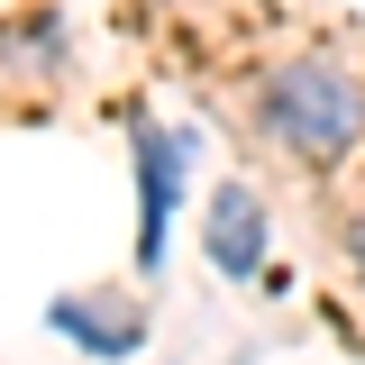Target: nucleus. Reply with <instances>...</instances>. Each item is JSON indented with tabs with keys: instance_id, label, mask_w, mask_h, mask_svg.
<instances>
[{
	"instance_id": "1",
	"label": "nucleus",
	"mask_w": 365,
	"mask_h": 365,
	"mask_svg": "<svg viewBox=\"0 0 365 365\" xmlns=\"http://www.w3.org/2000/svg\"><path fill=\"white\" fill-rule=\"evenodd\" d=\"M256 119H265L302 165H338L347 146L365 137V91L338 73V64H319V55H302V64H274L265 91H256Z\"/></svg>"
},
{
	"instance_id": "2",
	"label": "nucleus",
	"mask_w": 365,
	"mask_h": 365,
	"mask_svg": "<svg viewBox=\"0 0 365 365\" xmlns=\"http://www.w3.org/2000/svg\"><path fill=\"white\" fill-rule=\"evenodd\" d=\"M210 256H220L228 283H247L256 256H265V210H256L247 182H220V192H210Z\"/></svg>"
},
{
	"instance_id": "3",
	"label": "nucleus",
	"mask_w": 365,
	"mask_h": 365,
	"mask_svg": "<svg viewBox=\"0 0 365 365\" xmlns=\"http://www.w3.org/2000/svg\"><path fill=\"white\" fill-rule=\"evenodd\" d=\"M192 155V137H165V128H137V165H146V256H155V237H165V201H174V165Z\"/></svg>"
},
{
	"instance_id": "4",
	"label": "nucleus",
	"mask_w": 365,
	"mask_h": 365,
	"mask_svg": "<svg viewBox=\"0 0 365 365\" xmlns=\"http://www.w3.org/2000/svg\"><path fill=\"white\" fill-rule=\"evenodd\" d=\"M347 247H356V274H365V220H356V237H347Z\"/></svg>"
}]
</instances>
